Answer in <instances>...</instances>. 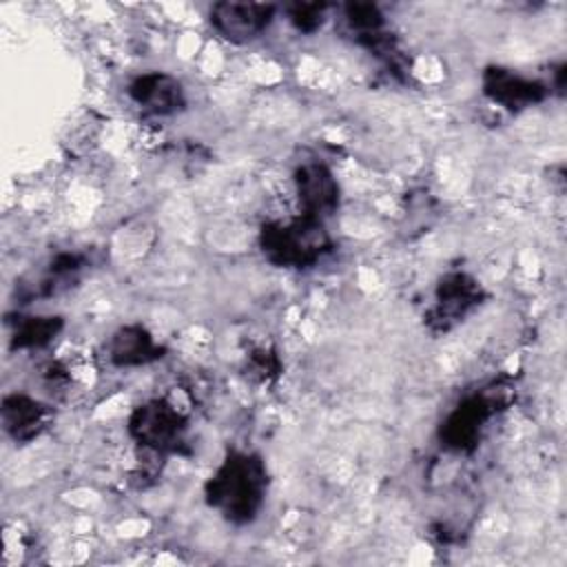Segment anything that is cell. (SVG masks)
Listing matches in <instances>:
<instances>
[{
  "label": "cell",
  "mask_w": 567,
  "mask_h": 567,
  "mask_svg": "<svg viewBox=\"0 0 567 567\" xmlns=\"http://www.w3.org/2000/svg\"><path fill=\"white\" fill-rule=\"evenodd\" d=\"M268 487V472L261 456L228 452L221 465L206 481V503L228 523L246 525L257 518Z\"/></svg>",
  "instance_id": "1"
},
{
  "label": "cell",
  "mask_w": 567,
  "mask_h": 567,
  "mask_svg": "<svg viewBox=\"0 0 567 567\" xmlns=\"http://www.w3.org/2000/svg\"><path fill=\"white\" fill-rule=\"evenodd\" d=\"M47 405L27 394H9L2 401V423L16 441H31L38 436L47 425Z\"/></svg>",
  "instance_id": "12"
},
{
  "label": "cell",
  "mask_w": 567,
  "mask_h": 567,
  "mask_svg": "<svg viewBox=\"0 0 567 567\" xmlns=\"http://www.w3.org/2000/svg\"><path fill=\"white\" fill-rule=\"evenodd\" d=\"M259 246L264 257L275 266L308 268L332 250V239L321 219L301 215L286 224H264Z\"/></svg>",
  "instance_id": "2"
},
{
  "label": "cell",
  "mask_w": 567,
  "mask_h": 567,
  "mask_svg": "<svg viewBox=\"0 0 567 567\" xmlns=\"http://www.w3.org/2000/svg\"><path fill=\"white\" fill-rule=\"evenodd\" d=\"M277 7L266 2H217L210 9V24L230 42H250L261 35L275 18Z\"/></svg>",
  "instance_id": "6"
},
{
  "label": "cell",
  "mask_w": 567,
  "mask_h": 567,
  "mask_svg": "<svg viewBox=\"0 0 567 567\" xmlns=\"http://www.w3.org/2000/svg\"><path fill=\"white\" fill-rule=\"evenodd\" d=\"M343 20L354 35V40L372 51L374 55H383L390 60V55L396 53L390 33L385 31L383 13L377 4L370 2H350L343 7Z\"/></svg>",
  "instance_id": "10"
},
{
  "label": "cell",
  "mask_w": 567,
  "mask_h": 567,
  "mask_svg": "<svg viewBox=\"0 0 567 567\" xmlns=\"http://www.w3.org/2000/svg\"><path fill=\"white\" fill-rule=\"evenodd\" d=\"M64 321L62 317H18L13 334H11V350H24V348H42L49 341H53Z\"/></svg>",
  "instance_id": "13"
},
{
  "label": "cell",
  "mask_w": 567,
  "mask_h": 567,
  "mask_svg": "<svg viewBox=\"0 0 567 567\" xmlns=\"http://www.w3.org/2000/svg\"><path fill=\"white\" fill-rule=\"evenodd\" d=\"M498 401L489 394H470L465 396L441 423L439 439L445 450L452 452H474L481 432L489 416L498 410Z\"/></svg>",
  "instance_id": "4"
},
{
  "label": "cell",
  "mask_w": 567,
  "mask_h": 567,
  "mask_svg": "<svg viewBox=\"0 0 567 567\" xmlns=\"http://www.w3.org/2000/svg\"><path fill=\"white\" fill-rule=\"evenodd\" d=\"M295 190L303 210L301 215L323 221L337 210L339 184L332 171L321 162H308L295 171Z\"/></svg>",
  "instance_id": "7"
},
{
  "label": "cell",
  "mask_w": 567,
  "mask_h": 567,
  "mask_svg": "<svg viewBox=\"0 0 567 567\" xmlns=\"http://www.w3.org/2000/svg\"><path fill=\"white\" fill-rule=\"evenodd\" d=\"M483 299V290L476 279L465 272L445 275L434 292V306L427 315V321L436 330H450L454 323L463 321Z\"/></svg>",
  "instance_id": "5"
},
{
  "label": "cell",
  "mask_w": 567,
  "mask_h": 567,
  "mask_svg": "<svg viewBox=\"0 0 567 567\" xmlns=\"http://www.w3.org/2000/svg\"><path fill=\"white\" fill-rule=\"evenodd\" d=\"M483 93L509 109L520 111L527 106H534L547 97V86L543 82H536L532 78H525L512 69L505 66H487L483 71Z\"/></svg>",
  "instance_id": "8"
},
{
  "label": "cell",
  "mask_w": 567,
  "mask_h": 567,
  "mask_svg": "<svg viewBox=\"0 0 567 567\" xmlns=\"http://www.w3.org/2000/svg\"><path fill=\"white\" fill-rule=\"evenodd\" d=\"M184 414L166 399H151L137 405L128 419V434L153 454L179 452L186 439Z\"/></svg>",
  "instance_id": "3"
},
{
  "label": "cell",
  "mask_w": 567,
  "mask_h": 567,
  "mask_svg": "<svg viewBox=\"0 0 567 567\" xmlns=\"http://www.w3.org/2000/svg\"><path fill=\"white\" fill-rule=\"evenodd\" d=\"M128 95L140 109H144L153 115H171V113L184 109V104H186L184 89H182L179 80L168 73H159V71L137 75L128 84Z\"/></svg>",
  "instance_id": "9"
},
{
  "label": "cell",
  "mask_w": 567,
  "mask_h": 567,
  "mask_svg": "<svg viewBox=\"0 0 567 567\" xmlns=\"http://www.w3.org/2000/svg\"><path fill=\"white\" fill-rule=\"evenodd\" d=\"M326 9L323 2H297L288 7V18L301 33H312L321 27Z\"/></svg>",
  "instance_id": "14"
},
{
  "label": "cell",
  "mask_w": 567,
  "mask_h": 567,
  "mask_svg": "<svg viewBox=\"0 0 567 567\" xmlns=\"http://www.w3.org/2000/svg\"><path fill=\"white\" fill-rule=\"evenodd\" d=\"M164 357V348L153 339V334L137 323L122 326L113 332L109 341V359L117 368L146 365Z\"/></svg>",
  "instance_id": "11"
}]
</instances>
